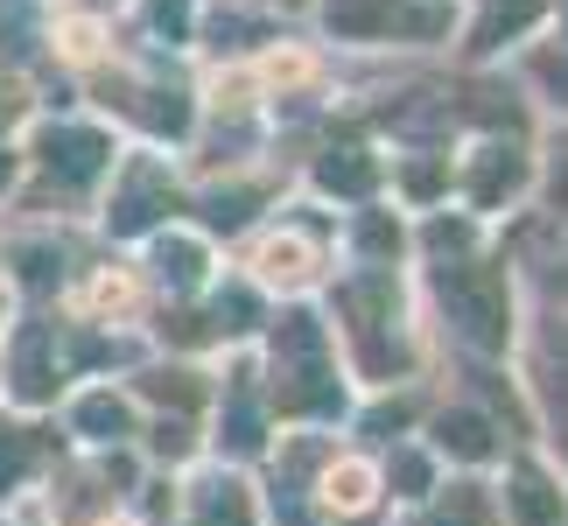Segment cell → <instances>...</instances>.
<instances>
[{
  "label": "cell",
  "mask_w": 568,
  "mask_h": 526,
  "mask_svg": "<svg viewBox=\"0 0 568 526\" xmlns=\"http://www.w3.org/2000/svg\"><path fill=\"white\" fill-rule=\"evenodd\" d=\"M443 302L477 344H506V281H498V267H443Z\"/></svg>",
  "instance_id": "obj_1"
},
{
  "label": "cell",
  "mask_w": 568,
  "mask_h": 526,
  "mask_svg": "<svg viewBox=\"0 0 568 526\" xmlns=\"http://www.w3.org/2000/svg\"><path fill=\"white\" fill-rule=\"evenodd\" d=\"M540 401H548V428L568 456V337L561 331L548 337V358H540Z\"/></svg>",
  "instance_id": "obj_2"
},
{
  "label": "cell",
  "mask_w": 568,
  "mask_h": 526,
  "mask_svg": "<svg viewBox=\"0 0 568 526\" xmlns=\"http://www.w3.org/2000/svg\"><path fill=\"white\" fill-rule=\"evenodd\" d=\"M513 513L527 519V526H555V519H561V498H548V485H540L534 471H519V485H513Z\"/></svg>",
  "instance_id": "obj_3"
},
{
  "label": "cell",
  "mask_w": 568,
  "mask_h": 526,
  "mask_svg": "<svg viewBox=\"0 0 568 526\" xmlns=\"http://www.w3.org/2000/svg\"><path fill=\"white\" fill-rule=\"evenodd\" d=\"M555 92H568V63H561V71H555Z\"/></svg>",
  "instance_id": "obj_4"
}]
</instances>
